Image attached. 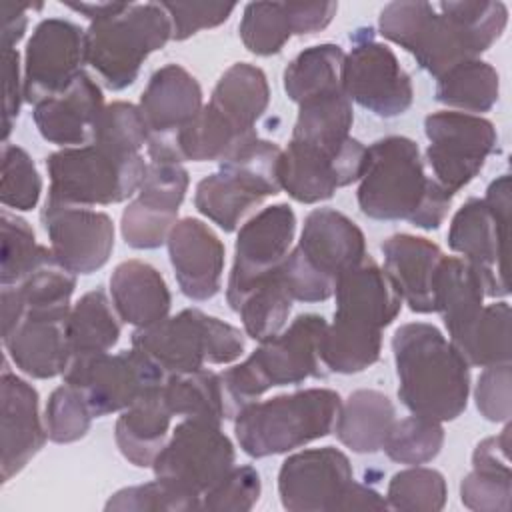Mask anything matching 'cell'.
Segmentation results:
<instances>
[{
  "label": "cell",
  "mask_w": 512,
  "mask_h": 512,
  "mask_svg": "<svg viewBox=\"0 0 512 512\" xmlns=\"http://www.w3.org/2000/svg\"><path fill=\"white\" fill-rule=\"evenodd\" d=\"M502 2H390L380 10V34L410 52L416 64L440 78L452 66L474 60L504 32Z\"/></svg>",
  "instance_id": "1"
},
{
  "label": "cell",
  "mask_w": 512,
  "mask_h": 512,
  "mask_svg": "<svg viewBox=\"0 0 512 512\" xmlns=\"http://www.w3.org/2000/svg\"><path fill=\"white\" fill-rule=\"evenodd\" d=\"M358 206L372 220H406L436 230L448 216L452 194L426 176L420 148L406 136H386L366 148L358 180Z\"/></svg>",
  "instance_id": "2"
},
{
  "label": "cell",
  "mask_w": 512,
  "mask_h": 512,
  "mask_svg": "<svg viewBox=\"0 0 512 512\" xmlns=\"http://www.w3.org/2000/svg\"><path fill=\"white\" fill-rule=\"evenodd\" d=\"M392 352L398 398L410 414L448 422L466 410L470 366L434 324H402L392 336Z\"/></svg>",
  "instance_id": "3"
},
{
  "label": "cell",
  "mask_w": 512,
  "mask_h": 512,
  "mask_svg": "<svg viewBox=\"0 0 512 512\" xmlns=\"http://www.w3.org/2000/svg\"><path fill=\"white\" fill-rule=\"evenodd\" d=\"M364 258L366 238L356 222L334 208H316L278 272L292 300L324 302L334 296L340 276Z\"/></svg>",
  "instance_id": "4"
},
{
  "label": "cell",
  "mask_w": 512,
  "mask_h": 512,
  "mask_svg": "<svg viewBox=\"0 0 512 512\" xmlns=\"http://www.w3.org/2000/svg\"><path fill=\"white\" fill-rule=\"evenodd\" d=\"M340 404V394L330 388H306L256 400L234 418L236 440L250 458L292 452L328 436Z\"/></svg>",
  "instance_id": "5"
},
{
  "label": "cell",
  "mask_w": 512,
  "mask_h": 512,
  "mask_svg": "<svg viewBox=\"0 0 512 512\" xmlns=\"http://www.w3.org/2000/svg\"><path fill=\"white\" fill-rule=\"evenodd\" d=\"M144 156L104 140L62 148L46 158L50 202L108 206L134 196L146 174Z\"/></svg>",
  "instance_id": "6"
},
{
  "label": "cell",
  "mask_w": 512,
  "mask_h": 512,
  "mask_svg": "<svg viewBox=\"0 0 512 512\" xmlns=\"http://www.w3.org/2000/svg\"><path fill=\"white\" fill-rule=\"evenodd\" d=\"M280 158L278 144L252 138L198 182L194 206L224 232L236 230L254 208L282 190Z\"/></svg>",
  "instance_id": "7"
},
{
  "label": "cell",
  "mask_w": 512,
  "mask_h": 512,
  "mask_svg": "<svg viewBox=\"0 0 512 512\" xmlns=\"http://www.w3.org/2000/svg\"><path fill=\"white\" fill-rule=\"evenodd\" d=\"M172 40V24L160 2L130 4L118 16L90 22L84 44L86 64L106 88L124 90L140 74L144 60Z\"/></svg>",
  "instance_id": "8"
},
{
  "label": "cell",
  "mask_w": 512,
  "mask_h": 512,
  "mask_svg": "<svg viewBox=\"0 0 512 512\" xmlns=\"http://www.w3.org/2000/svg\"><path fill=\"white\" fill-rule=\"evenodd\" d=\"M132 346L146 352L166 374H182L206 364L236 362L246 342L236 326L198 308H186L152 326L136 328Z\"/></svg>",
  "instance_id": "9"
},
{
  "label": "cell",
  "mask_w": 512,
  "mask_h": 512,
  "mask_svg": "<svg viewBox=\"0 0 512 512\" xmlns=\"http://www.w3.org/2000/svg\"><path fill=\"white\" fill-rule=\"evenodd\" d=\"M510 222V176L490 182L484 198L466 200L448 228V246L478 268L490 298L508 296L506 240Z\"/></svg>",
  "instance_id": "10"
},
{
  "label": "cell",
  "mask_w": 512,
  "mask_h": 512,
  "mask_svg": "<svg viewBox=\"0 0 512 512\" xmlns=\"http://www.w3.org/2000/svg\"><path fill=\"white\" fill-rule=\"evenodd\" d=\"M64 382L86 400L94 418L122 412L166 382V372L140 348L102 352L70 360Z\"/></svg>",
  "instance_id": "11"
},
{
  "label": "cell",
  "mask_w": 512,
  "mask_h": 512,
  "mask_svg": "<svg viewBox=\"0 0 512 512\" xmlns=\"http://www.w3.org/2000/svg\"><path fill=\"white\" fill-rule=\"evenodd\" d=\"M234 460V444L220 422L184 418L154 458L152 470L156 478L202 502V494L234 466Z\"/></svg>",
  "instance_id": "12"
},
{
  "label": "cell",
  "mask_w": 512,
  "mask_h": 512,
  "mask_svg": "<svg viewBox=\"0 0 512 512\" xmlns=\"http://www.w3.org/2000/svg\"><path fill=\"white\" fill-rule=\"evenodd\" d=\"M350 42L340 68L342 92L378 118L404 114L412 106L414 88L392 48L374 40L372 28H358Z\"/></svg>",
  "instance_id": "13"
},
{
  "label": "cell",
  "mask_w": 512,
  "mask_h": 512,
  "mask_svg": "<svg viewBox=\"0 0 512 512\" xmlns=\"http://www.w3.org/2000/svg\"><path fill=\"white\" fill-rule=\"evenodd\" d=\"M424 132L428 138L426 160L434 180L452 196L480 174L498 142L490 120L456 110L428 114Z\"/></svg>",
  "instance_id": "14"
},
{
  "label": "cell",
  "mask_w": 512,
  "mask_h": 512,
  "mask_svg": "<svg viewBox=\"0 0 512 512\" xmlns=\"http://www.w3.org/2000/svg\"><path fill=\"white\" fill-rule=\"evenodd\" d=\"M366 146L348 138L342 144H314L290 138L280 158V186L302 204H316L334 196L338 188L362 178Z\"/></svg>",
  "instance_id": "15"
},
{
  "label": "cell",
  "mask_w": 512,
  "mask_h": 512,
  "mask_svg": "<svg viewBox=\"0 0 512 512\" xmlns=\"http://www.w3.org/2000/svg\"><path fill=\"white\" fill-rule=\"evenodd\" d=\"M334 296V322L328 328L350 340H382V330L396 320L402 308L394 282L370 256L340 276Z\"/></svg>",
  "instance_id": "16"
},
{
  "label": "cell",
  "mask_w": 512,
  "mask_h": 512,
  "mask_svg": "<svg viewBox=\"0 0 512 512\" xmlns=\"http://www.w3.org/2000/svg\"><path fill=\"white\" fill-rule=\"evenodd\" d=\"M188 170L174 160H148L138 196L122 210L120 232L136 250H154L166 244L178 222V210L186 196Z\"/></svg>",
  "instance_id": "17"
},
{
  "label": "cell",
  "mask_w": 512,
  "mask_h": 512,
  "mask_svg": "<svg viewBox=\"0 0 512 512\" xmlns=\"http://www.w3.org/2000/svg\"><path fill=\"white\" fill-rule=\"evenodd\" d=\"M294 234L296 214L284 202L262 208L240 226L226 286V300L230 308L252 284L282 266L294 242Z\"/></svg>",
  "instance_id": "18"
},
{
  "label": "cell",
  "mask_w": 512,
  "mask_h": 512,
  "mask_svg": "<svg viewBox=\"0 0 512 512\" xmlns=\"http://www.w3.org/2000/svg\"><path fill=\"white\" fill-rule=\"evenodd\" d=\"M352 482L348 456L334 446H322L296 452L282 462L278 494L290 512L340 510Z\"/></svg>",
  "instance_id": "19"
},
{
  "label": "cell",
  "mask_w": 512,
  "mask_h": 512,
  "mask_svg": "<svg viewBox=\"0 0 512 512\" xmlns=\"http://www.w3.org/2000/svg\"><path fill=\"white\" fill-rule=\"evenodd\" d=\"M78 24L46 18L36 24L24 52V100L38 104L64 90L86 64V44Z\"/></svg>",
  "instance_id": "20"
},
{
  "label": "cell",
  "mask_w": 512,
  "mask_h": 512,
  "mask_svg": "<svg viewBox=\"0 0 512 512\" xmlns=\"http://www.w3.org/2000/svg\"><path fill=\"white\" fill-rule=\"evenodd\" d=\"M40 220L52 254L72 274H92L108 262L114 250V222L108 214L46 200Z\"/></svg>",
  "instance_id": "21"
},
{
  "label": "cell",
  "mask_w": 512,
  "mask_h": 512,
  "mask_svg": "<svg viewBox=\"0 0 512 512\" xmlns=\"http://www.w3.org/2000/svg\"><path fill=\"white\" fill-rule=\"evenodd\" d=\"M326 324L320 314H300L288 328L260 342L248 360L268 388L302 384L328 374L320 360V338Z\"/></svg>",
  "instance_id": "22"
},
{
  "label": "cell",
  "mask_w": 512,
  "mask_h": 512,
  "mask_svg": "<svg viewBox=\"0 0 512 512\" xmlns=\"http://www.w3.org/2000/svg\"><path fill=\"white\" fill-rule=\"evenodd\" d=\"M104 108L102 88L82 70L64 90L34 104L32 118L46 142L76 148L94 142Z\"/></svg>",
  "instance_id": "23"
},
{
  "label": "cell",
  "mask_w": 512,
  "mask_h": 512,
  "mask_svg": "<svg viewBox=\"0 0 512 512\" xmlns=\"http://www.w3.org/2000/svg\"><path fill=\"white\" fill-rule=\"evenodd\" d=\"M180 292L196 302L214 298L222 286L224 244L198 218H182L166 240Z\"/></svg>",
  "instance_id": "24"
},
{
  "label": "cell",
  "mask_w": 512,
  "mask_h": 512,
  "mask_svg": "<svg viewBox=\"0 0 512 512\" xmlns=\"http://www.w3.org/2000/svg\"><path fill=\"white\" fill-rule=\"evenodd\" d=\"M0 394V468L2 482H8L40 452L48 432L40 418V398L36 388L12 374L8 366L2 370Z\"/></svg>",
  "instance_id": "25"
},
{
  "label": "cell",
  "mask_w": 512,
  "mask_h": 512,
  "mask_svg": "<svg viewBox=\"0 0 512 512\" xmlns=\"http://www.w3.org/2000/svg\"><path fill=\"white\" fill-rule=\"evenodd\" d=\"M202 106V88L184 66L166 64L158 68L150 76L138 104L150 134L148 142L170 144Z\"/></svg>",
  "instance_id": "26"
},
{
  "label": "cell",
  "mask_w": 512,
  "mask_h": 512,
  "mask_svg": "<svg viewBox=\"0 0 512 512\" xmlns=\"http://www.w3.org/2000/svg\"><path fill=\"white\" fill-rule=\"evenodd\" d=\"M68 314H24L2 334L6 352L20 372L38 380L66 372L72 360L66 336Z\"/></svg>",
  "instance_id": "27"
},
{
  "label": "cell",
  "mask_w": 512,
  "mask_h": 512,
  "mask_svg": "<svg viewBox=\"0 0 512 512\" xmlns=\"http://www.w3.org/2000/svg\"><path fill=\"white\" fill-rule=\"evenodd\" d=\"M76 274L66 270L52 250L14 286H2V334L24 314H68Z\"/></svg>",
  "instance_id": "28"
},
{
  "label": "cell",
  "mask_w": 512,
  "mask_h": 512,
  "mask_svg": "<svg viewBox=\"0 0 512 512\" xmlns=\"http://www.w3.org/2000/svg\"><path fill=\"white\" fill-rule=\"evenodd\" d=\"M384 256V270L394 282L402 302L412 312L430 314L434 312L432 282L442 250L438 244L424 236L414 234H392L380 244Z\"/></svg>",
  "instance_id": "29"
},
{
  "label": "cell",
  "mask_w": 512,
  "mask_h": 512,
  "mask_svg": "<svg viewBox=\"0 0 512 512\" xmlns=\"http://www.w3.org/2000/svg\"><path fill=\"white\" fill-rule=\"evenodd\" d=\"M486 296V280L478 268L464 258L442 256L434 272L432 298L434 312L442 316L452 344L474 324Z\"/></svg>",
  "instance_id": "30"
},
{
  "label": "cell",
  "mask_w": 512,
  "mask_h": 512,
  "mask_svg": "<svg viewBox=\"0 0 512 512\" xmlns=\"http://www.w3.org/2000/svg\"><path fill=\"white\" fill-rule=\"evenodd\" d=\"M110 296L118 318L136 328L164 320L172 304L164 276L142 260H126L114 268Z\"/></svg>",
  "instance_id": "31"
},
{
  "label": "cell",
  "mask_w": 512,
  "mask_h": 512,
  "mask_svg": "<svg viewBox=\"0 0 512 512\" xmlns=\"http://www.w3.org/2000/svg\"><path fill=\"white\" fill-rule=\"evenodd\" d=\"M170 420L172 412L162 396V388L122 410L114 426V438L122 456L138 468L152 466L168 440Z\"/></svg>",
  "instance_id": "32"
},
{
  "label": "cell",
  "mask_w": 512,
  "mask_h": 512,
  "mask_svg": "<svg viewBox=\"0 0 512 512\" xmlns=\"http://www.w3.org/2000/svg\"><path fill=\"white\" fill-rule=\"evenodd\" d=\"M396 422L392 400L372 388L354 390L342 404L334 422L336 438L356 454H374Z\"/></svg>",
  "instance_id": "33"
},
{
  "label": "cell",
  "mask_w": 512,
  "mask_h": 512,
  "mask_svg": "<svg viewBox=\"0 0 512 512\" xmlns=\"http://www.w3.org/2000/svg\"><path fill=\"white\" fill-rule=\"evenodd\" d=\"M208 104L242 132L256 134L254 126L270 104V86L264 70L248 62L232 64L218 78Z\"/></svg>",
  "instance_id": "34"
},
{
  "label": "cell",
  "mask_w": 512,
  "mask_h": 512,
  "mask_svg": "<svg viewBox=\"0 0 512 512\" xmlns=\"http://www.w3.org/2000/svg\"><path fill=\"white\" fill-rule=\"evenodd\" d=\"M498 96L500 76L494 66L480 58L460 62L436 78V102L456 112L480 116L498 102Z\"/></svg>",
  "instance_id": "35"
},
{
  "label": "cell",
  "mask_w": 512,
  "mask_h": 512,
  "mask_svg": "<svg viewBox=\"0 0 512 512\" xmlns=\"http://www.w3.org/2000/svg\"><path fill=\"white\" fill-rule=\"evenodd\" d=\"M66 336L72 358L108 352L120 340V322L104 290L86 292L70 310Z\"/></svg>",
  "instance_id": "36"
},
{
  "label": "cell",
  "mask_w": 512,
  "mask_h": 512,
  "mask_svg": "<svg viewBox=\"0 0 512 512\" xmlns=\"http://www.w3.org/2000/svg\"><path fill=\"white\" fill-rule=\"evenodd\" d=\"M292 302L294 300L276 270L252 284L232 310L240 314L244 332L250 338L264 342L282 332L292 310Z\"/></svg>",
  "instance_id": "37"
},
{
  "label": "cell",
  "mask_w": 512,
  "mask_h": 512,
  "mask_svg": "<svg viewBox=\"0 0 512 512\" xmlns=\"http://www.w3.org/2000/svg\"><path fill=\"white\" fill-rule=\"evenodd\" d=\"M354 110L342 88L306 98L298 104L292 138L314 144H342L350 138Z\"/></svg>",
  "instance_id": "38"
},
{
  "label": "cell",
  "mask_w": 512,
  "mask_h": 512,
  "mask_svg": "<svg viewBox=\"0 0 512 512\" xmlns=\"http://www.w3.org/2000/svg\"><path fill=\"white\" fill-rule=\"evenodd\" d=\"M344 52L338 44H316L304 48L284 70V92L300 104L316 94L342 88L340 68Z\"/></svg>",
  "instance_id": "39"
},
{
  "label": "cell",
  "mask_w": 512,
  "mask_h": 512,
  "mask_svg": "<svg viewBox=\"0 0 512 512\" xmlns=\"http://www.w3.org/2000/svg\"><path fill=\"white\" fill-rule=\"evenodd\" d=\"M468 366H494L510 362V304L482 306L468 332L454 342Z\"/></svg>",
  "instance_id": "40"
},
{
  "label": "cell",
  "mask_w": 512,
  "mask_h": 512,
  "mask_svg": "<svg viewBox=\"0 0 512 512\" xmlns=\"http://www.w3.org/2000/svg\"><path fill=\"white\" fill-rule=\"evenodd\" d=\"M162 396L172 416L206 418L214 422L226 420L218 372L200 368L194 372L168 374Z\"/></svg>",
  "instance_id": "41"
},
{
  "label": "cell",
  "mask_w": 512,
  "mask_h": 512,
  "mask_svg": "<svg viewBox=\"0 0 512 512\" xmlns=\"http://www.w3.org/2000/svg\"><path fill=\"white\" fill-rule=\"evenodd\" d=\"M444 444V428L442 422L422 418V416H408L392 424L382 450L386 456L398 464H426L434 460Z\"/></svg>",
  "instance_id": "42"
},
{
  "label": "cell",
  "mask_w": 512,
  "mask_h": 512,
  "mask_svg": "<svg viewBox=\"0 0 512 512\" xmlns=\"http://www.w3.org/2000/svg\"><path fill=\"white\" fill-rule=\"evenodd\" d=\"M238 30L242 44L256 56L278 54L294 36L286 2L246 4Z\"/></svg>",
  "instance_id": "43"
},
{
  "label": "cell",
  "mask_w": 512,
  "mask_h": 512,
  "mask_svg": "<svg viewBox=\"0 0 512 512\" xmlns=\"http://www.w3.org/2000/svg\"><path fill=\"white\" fill-rule=\"evenodd\" d=\"M446 496L442 472L420 464L396 472L386 490L388 508L400 512H438L444 508Z\"/></svg>",
  "instance_id": "44"
},
{
  "label": "cell",
  "mask_w": 512,
  "mask_h": 512,
  "mask_svg": "<svg viewBox=\"0 0 512 512\" xmlns=\"http://www.w3.org/2000/svg\"><path fill=\"white\" fill-rule=\"evenodd\" d=\"M2 252H0V284L14 286L18 284L50 250L36 242L34 230L30 224L8 212L2 210Z\"/></svg>",
  "instance_id": "45"
},
{
  "label": "cell",
  "mask_w": 512,
  "mask_h": 512,
  "mask_svg": "<svg viewBox=\"0 0 512 512\" xmlns=\"http://www.w3.org/2000/svg\"><path fill=\"white\" fill-rule=\"evenodd\" d=\"M42 192V178L28 152L16 144L2 146V180L0 200L12 210L36 208Z\"/></svg>",
  "instance_id": "46"
},
{
  "label": "cell",
  "mask_w": 512,
  "mask_h": 512,
  "mask_svg": "<svg viewBox=\"0 0 512 512\" xmlns=\"http://www.w3.org/2000/svg\"><path fill=\"white\" fill-rule=\"evenodd\" d=\"M92 418L94 416L82 394L66 382L58 386L46 402L44 424L48 438L56 444H70L84 438L90 430Z\"/></svg>",
  "instance_id": "47"
},
{
  "label": "cell",
  "mask_w": 512,
  "mask_h": 512,
  "mask_svg": "<svg viewBox=\"0 0 512 512\" xmlns=\"http://www.w3.org/2000/svg\"><path fill=\"white\" fill-rule=\"evenodd\" d=\"M104 508L120 512H190L200 510V498L188 496L156 478L152 482L114 492Z\"/></svg>",
  "instance_id": "48"
},
{
  "label": "cell",
  "mask_w": 512,
  "mask_h": 512,
  "mask_svg": "<svg viewBox=\"0 0 512 512\" xmlns=\"http://www.w3.org/2000/svg\"><path fill=\"white\" fill-rule=\"evenodd\" d=\"M262 494L260 474L252 466H232L214 486L202 494L200 510L248 512Z\"/></svg>",
  "instance_id": "49"
},
{
  "label": "cell",
  "mask_w": 512,
  "mask_h": 512,
  "mask_svg": "<svg viewBox=\"0 0 512 512\" xmlns=\"http://www.w3.org/2000/svg\"><path fill=\"white\" fill-rule=\"evenodd\" d=\"M512 496V470L476 468L460 482V500L476 512H508Z\"/></svg>",
  "instance_id": "50"
},
{
  "label": "cell",
  "mask_w": 512,
  "mask_h": 512,
  "mask_svg": "<svg viewBox=\"0 0 512 512\" xmlns=\"http://www.w3.org/2000/svg\"><path fill=\"white\" fill-rule=\"evenodd\" d=\"M474 400L478 412L488 422H508L512 414V366H486L474 386Z\"/></svg>",
  "instance_id": "51"
},
{
  "label": "cell",
  "mask_w": 512,
  "mask_h": 512,
  "mask_svg": "<svg viewBox=\"0 0 512 512\" xmlns=\"http://www.w3.org/2000/svg\"><path fill=\"white\" fill-rule=\"evenodd\" d=\"M172 24V40H186L192 34L224 24L234 12V4L160 2Z\"/></svg>",
  "instance_id": "52"
},
{
  "label": "cell",
  "mask_w": 512,
  "mask_h": 512,
  "mask_svg": "<svg viewBox=\"0 0 512 512\" xmlns=\"http://www.w3.org/2000/svg\"><path fill=\"white\" fill-rule=\"evenodd\" d=\"M4 56V144L12 132V124L18 118L20 104L24 100V80L20 76V54L16 48L2 50Z\"/></svg>",
  "instance_id": "53"
},
{
  "label": "cell",
  "mask_w": 512,
  "mask_h": 512,
  "mask_svg": "<svg viewBox=\"0 0 512 512\" xmlns=\"http://www.w3.org/2000/svg\"><path fill=\"white\" fill-rule=\"evenodd\" d=\"M292 34L306 36L324 30L338 12L336 2H286Z\"/></svg>",
  "instance_id": "54"
},
{
  "label": "cell",
  "mask_w": 512,
  "mask_h": 512,
  "mask_svg": "<svg viewBox=\"0 0 512 512\" xmlns=\"http://www.w3.org/2000/svg\"><path fill=\"white\" fill-rule=\"evenodd\" d=\"M30 8H38L32 4H4L2 6V50H12L24 36Z\"/></svg>",
  "instance_id": "55"
},
{
  "label": "cell",
  "mask_w": 512,
  "mask_h": 512,
  "mask_svg": "<svg viewBox=\"0 0 512 512\" xmlns=\"http://www.w3.org/2000/svg\"><path fill=\"white\" fill-rule=\"evenodd\" d=\"M386 508H388V502L380 492L358 482L350 484L340 504V510H386Z\"/></svg>",
  "instance_id": "56"
},
{
  "label": "cell",
  "mask_w": 512,
  "mask_h": 512,
  "mask_svg": "<svg viewBox=\"0 0 512 512\" xmlns=\"http://www.w3.org/2000/svg\"><path fill=\"white\" fill-rule=\"evenodd\" d=\"M62 4L86 16L90 22H100L126 12L132 2H62Z\"/></svg>",
  "instance_id": "57"
}]
</instances>
